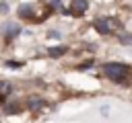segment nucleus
<instances>
[{"instance_id":"1","label":"nucleus","mask_w":132,"mask_h":123,"mask_svg":"<svg viewBox=\"0 0 132 123\" xmlns=\"http://www.w3.org/2000/svg\"><path fill=\"white\" fill-rule=\"evenodd\" d=\"M103 70H105L107 78H111V80H116V82H122V80L128 76V72H130L126 64H118V61H109V64H105Z\"/></svg>"},{"instance_id":"12","label":"nucleus","mask_w":132,"mask_h":123,"mask_svg":"<svg viewBox=\"0 0 132 123\" xmlns=\"http://www.w3.org/2000/svg\"><path fill=\"white\" fill-rule=\"evenodd\" d=\"M2 10H6V4H0V12H2Z\"/></svg>"},{"instance_id":"10","label":"nucleus","mask_w":132,"mask_h":123,"mask_svg":"<svg viewBox=\"0 0 132 123\" xmlns=\"http://www.w3.org/2000/svg\"><path fill=\"white\" fill-rule=\"evenodd\" d=\"M21 109H23L21 105H8V107H6V113H19Z\"/></svg>"},{"instance_id":"6","label":"nucleus","mask_w":132,"mask_h":123,"mask_svg":"<svg viewBox=\"0 0 132 123\" xmlns=\"http://www.w3.org/2000/svg\"><path fill=\"white\" fill-rule=\"evenodd\" d=\"M66 53V47H50V55L52 57H60Z\"/></svg>"},{"instance_id":"11","label":"nucleus","mask_w":132,"mask_h":123,"mask_svg":"<svg viewBox=\"0 0 132 123\" xmlns=\"http://www.w3.org/2000/svg\"><path fill=\"white\" fill-rule=\"evenodd\" d=\"M8 66H10V68H19L21 64H19V61H8Z\"/></svg>"},{"instance_id":"4","label":"nucleus","mask_w":132,"mask_h":123,"mask_svg":"<svg viewBox=\"0 0 132 123\" xmlns=\"http://www.w3.org/2000/svg\"><path fill=\"white\" fill-rule=\"evenodd\" d=\"M85 10H87V0H72L70 2V12L74 16H80Z\"/></svg>"},{"instance_id":"7","label":"nucleus","mask_w":132,"mask_h":123,"mask_svg":"<svg viewBox=\"0 0 132 123\" xmlns=\"http://www.w3.org/2000/svg\"><path fill=\"white\" fill-rule=\"evenodd\" d=\"M120 43L122 45H132V35L130 33H122L120 35Z\"/></svg>"},{"instance_id":"2","label":"nucleus","mask_w":132,"mask_h":123,"mask_svg":"<svg viewBox=\"0 0 132 123\" xmlns=\"http://www.w3.org/2000/svg\"><path fill=\"white\" fill-rule=\"evenodd\" d=\"M2 33L6 35V39H12V37H16L21 33V27L16 23H4L2 25Z\"/></svg>"},{"instance_id":"9","label":"nucleus","mask_w":132,"mask_h":123,"mask_svg":"<svg viewBox=\"0 0 132 123\" xmlns=\"http://www.w3.org/2000/svg\"><path fill=\"white\" fill-rule=\"evenodd\" d=\"M8 92H10V84L8 82H0V96H4Z\"/></svg>"},{"instance_id":"8","label":"nucleus","mask_w":132,"mask_h":123,"mask_svg":"<svg viewBox=\"0 0 132 123\" xmlns=\"http://www.w3.org/2000/svg\"><path fill=\"white\" fill-rule=\"evenodd\" d=\"M41 102H43V100H39V98H31V100H29V105H27V107H29V109H31V111H37V109H39V107H41Z\"/></svg>"},{"instance_id":"5","label":"nucleus","mask_w":132,"mask_h":123,"mask_svg":"<svg viewBox=\"0 0 132 123\" xmlns=\"http://www.w3.org/2000/svg\"><path fill=\"white\" fill-rule=\"evenodd\" d=\"M19 14L25 16V18H33V8H31V4H23V6L19 8Z\"/></svg>"},{"instance_id":"3","label":"nucleus","mask_w":132,"mask_h":123,"mask_svg":"<svg viewBox=\"0 0 132 123\" xmlns=\"http://www.w3.org/2000/svg\"><path fill=\"white\" fill-rule=\"evenodd\" d=\"M93 27H95L97 33H101V35H107V33L111 31V23H109L107 18H97V20L93 23Z\"/></svg>"}]
</instances>
